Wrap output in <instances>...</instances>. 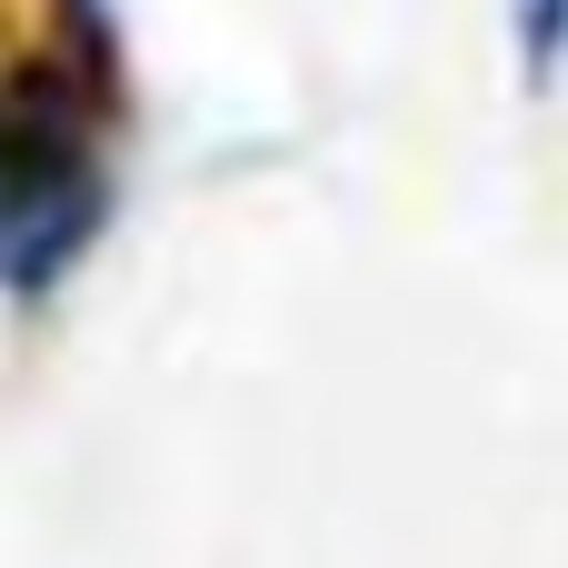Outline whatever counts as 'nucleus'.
Wrapping results in <instances>:
<instances>
[{"instance_id":"f257e3e1","label":"nucleus","mask_w":568,"mask_h":568,"mask_svg":"<svg viewBox=\"0 0 568 568\" xmlns=\"http://www.w3.org/2000/svg\"><path fill=\"white\" fill-rule=\"evenodd\" d=\"M100 110L70 90L50 50L0 70V300H50V280L110 220Z\"/></svg>"},{"instance_id":"7ed1b4c3","label":"nucleus","mask_w":568,"mask_h":568,"mask_svg":"<svg viewBox=\"0 0 568 568\" xmlns=\"http://www.w3.org/2000/svg\"><path fill=\"white\" fill-rule=\"evenodd\" d=\"M519 60H529V80H549L568 60V0H519Z\"/></svg>"},{"instance_id":"f03ea898","label":"nucleus","mask_w":568,"mask_h":568,"mask_svg":"<svg viewBox=\"0 0 568 568\" xmlns=\"http://www.w3.org/2000/svg\"><path fill=\"white\" fill-rule=\"evenodd\" d=\"M50 60L70 70V90H80L100 120H120V110H130V80H120V20H110V0H50Z\"/></svg>"}]
</instances>
